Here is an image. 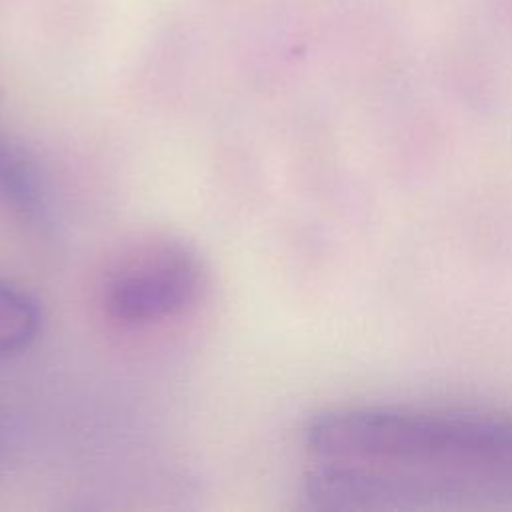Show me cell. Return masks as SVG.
Segmentation results:
<instances>
[{
  "mask_svg": "<svg viewBox=\"0 0 512 512\" xmlns=\"http://www.w3.org/2000/svg\"><path fill=\"white\" fill-rule=\"evenodd\" d=\"M306 450L320 462L446 470L480 500L512 498V416L484 410L338 406L312 414Z\"/></svg>",
  "mask_w": 512,
  "mask_h": 512,
  "instance_id": "1",
  "label": "cell"
},
{
  "mask_svg": "<svg viewBox=\"0 0 512 512\" xmlns=\"http://www.w3.org/2000/svg\"><path fill=\"white\" fill-rule=\"evenodd\" d=\"M204 286V266L182 240L156 238L118 256L102 278L106 316L122 326H148L186 312Z\"/></svg>",
  "mask_w": 512,
  "mask_h": 512,
  "instance_id": "2",
  "label": "cell"
},
{
  "mask_svg": "<svg viewBox=\"0 0 512 512\" xmlns=\"http://www.w3.org/2000/svg\"><path fill=\"white\" fill-rule=\"evenodd\" d=\"M0 200L26 224L52 226L48 182L34 158L18 144L0 136Z\"/></svg>",
  "mask_w": 512,
  "mask_h": 512,
  "instance_id": "3",
  "label": "cell"
},
{
  "mask_svg": "<svg viewBox=\"0 0 512 512\" xmlns=\"http://www.w3.org/2000/svg\"><path fill=\"white\" fill-rule=\"evenodd\" d=\"M42 328V310L24 288L0 278V358L28 350Z\"/></svg>",
  "mask_w": 512,
  "mask_h": 512,
  "instance_id": "4",
  "label": "cell"
}]
</instances>
